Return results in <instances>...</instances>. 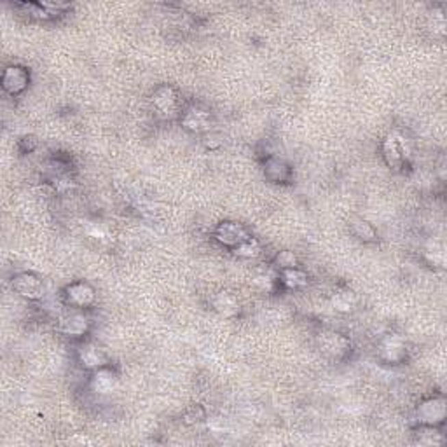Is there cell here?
Returning a JSON list of instances; mask_svg holds the SVG:
<instances>
[{
	"mask_svg": "<svg viewBox=\"0 0 447 447\" xmlns=\"http://www.w3.org/2000/svg\"><path fill=\"white\" fill-rule=\"evenodd\" d=\"M318 346L322 353L331 358H342L346 357L351 350V342L348 341L342 334L337 332L325 331L318 335Z\"/></svg>",
	"mask_w": 447,
	"mask_h": 447,
	"instance_id": "cell-1",
	"label": "cell"
},
{
	"mask_svg": "<svg viewBox=\"0 0 447 447\" xmlns=\"http://www.w3.org/2000/svg\"><path fill=\"white\" fill-rule=\"evenodd\" d=\"M379 357L386 363H400L407 357V346L402 335L388 334L379 342Z\"/></svg>",
	"mask_w": 447,
	"mask_h": 447,
	"instance_id": "cell-2",
	"label": "cell"
},
{
	"mask_svg": "<svg viewBox=\"0 0 447 447\" xmlns=\"http://www.w3.org/2000/svg\"><path fill=\"white\" fill-rule=\"evenodd\" d=\"M418 420L426 426H437L446 420V400L442 397H433L424 400L418 407Z\"/></svg>",
	"mask_w": 447,
	"mask_h": 447,
	"instance_id": "cell-3",
	"label": "cell"
},
{
	"mask_svg": "<svg viewBox=\"0 0 447 447\" xmlns=\"http://www.w3.org/2000/svg\"><path fill=\"white\" fill-rule=\"evenodd\" d=\"M215 238L222 245L229 246V248H236L238 245H242L246 240H250V234L238 222H222L215 229Z\"/></svg>",
	"mask_w": 447,
	"mask_h": 447,
	"instance_id": "cell-4",
	"label": "cell"
},
{
	"mask_svg": "<svg viewBox=\"0 0 447 447\" xmlns=\"http://www.w3.org/2000/svg\"><path fill=\"white\" fill-rule=\"evenodd\" d=\"M152 107L161 117H171L179 107V97L171 86H161L152 94Z\"/></svg>",
	"mask_w": 447,
	"mask_h": 447,
	"instance_id": "cell-5",
	"label": "cell"
},
{
	"mask_svg": "<svg viewBox=\"0 0 447 447\" xmlns=\"http://www.w3.org/2000/svg\"><path fill=\"white\" fill-rule=\"evenodd\" d=\"M12 288L27 299H39V297H42L44 292L42 280L34 272H20L12 280Z\"/></svg>",
	"mask_w": 447,
	"mask_h": 447,
	"instance_id": "cell-6",
	"label": "cell"
},
{
	"mask_svg": "<svg viewBox=\"0 0 447 447\" xmlns=\"http://www.w3.org/2000/svg\"><path fill=\"white\" fill-rule=\"evenodd\" d=\"M94 288L84 281H75L65 288V301L74 307H88L94 303Z\"/></svg>",
	"mask_w": 447,
	"mask_h": 447,
	"instance_id": "cell-7",
	"label": "cell"
},
{
	"mask_svg": "<svg viewBox=\"0 0 447 447\" xmlns=\"http://www.w3.org/2000/svg\"><path fill=\"white\" fill-rule=\"evenodd\" d=\"M28 81H30V75L23 66H8L2 75V86L9 94H20L21 91L27 90Z\"/></svg>",
	"mask_w": 447,
	"mask_h": 447,
	"instance_id": "cell-8",
	"label": "cell"
},
{
	"mask_svg": "<svg viewBox=\"0 0 447 447\" xmlns=\"http://www.w3.org/2000/svg\"><path fill=\"white\" fill-rule=\"evenodd\" d=\"M182 126L187 131L192 133H205L212 126V114L199 107H192L187 110L182 117Z\"/></svg>",
	"mask_w": 447,
	"mask_h": 447,
	"instance_id": "cell-9",
	"label": "cell"
},
{
	"mask_svg": "<svg viewBox=\"0 0 447 447\" xmlns=\"http://www.w3.org/2000/svg\"><path fill=\"white\" fill-rule=\"evenodd\" d=\"M383 154H385V159L389 166H402L405 154H407V149H405L402 136H398L397 133H392L385 140V144H383Z\"/></svg>",
	"mask_w": 447,
	"mask_h": 447,
	"instance_id": "cell-10",
	"label": "cell"
},
{
	"mask_svg": "<svg viewBox=\"0 0 447 447\" xmlns=\"http://www.w3.org/2000/svg\"><path fill=\"white\" fill-rule=\"evenodd\" d=\"M77 357H79V362H81L86 369L97 370V369H101V367H105L107 363L105 353H103L97 344H93V342H86V344H82L77 351Z\"/></svg>",
	"mask_w": 447,
	"mask_h": 447,
	"instance_id": "cell-11",
	"label": "cell"
},
{
	"mask_svg": "<svg viewBox=\"0 0 447 447\" xmlns=\"http://www.w3.org/2000/svg\"><path fill=\"white\" fill-rule=\"evenodd\" d=\"M117 385H119L117 376L105 367L94 370L93 377H91V389L98 395H110L112 392H116Z\"/></svg>",
	"mask_w": 447,
	"mask_h": 447,
	"instance_id": "cell-12",
	"label": "cell"
},
{
	"mask_svg": "<svg viewBox=\"0 0 447 447\" xmlns=\"http://www.w3.org/2000/svg\"><path fill=\"white\" fill-rule=\"evenodd\" d=\"M264 175L272 183H285L290 180L292 170L280 157H269L264 164Z\"/></svg>",
	"mask_w": 447,
	"mask_h": 447,
	"instance_id": "cell-13",
	"label": "cell"
},
{
	"mask_svg": "<svg viewBox=\"0 0 447 447\" xmlns=\"http://www.w3.org/2000/svg\"><path fill=\"white\" fill-rule=\"evenodd\" d=\"M90 331V320L82 313H71L62 320V332L71 337H81Z\"/></svg>",
	"mask_w": 447,
	"mask_h": 447,
	"instance_id": "cell-14",
	"label": "cell"
},
{
	"mask_svg": "<svg viewBox=\"0 0 447 447\" xmlns=\"http://www.w3.org/2000/svg\"><path fill=\"white\" fill-rule=\"evenodd\" d=\"M214 307H215V311H217L218 315L226 316V318L236 316L238 313H240V309H242L238 297L234 296V294H231V292H227V290L218 292L217 296L214 297Z\"/></svg>",
	"mask_w": 447,
	"mask_h": 447,
	"instance_id": "cell-15",
	"label": "cell"
},
{
	"mask_svg": "<svg viewBox=\"0 0 447 447\" xmlns=\"http://www.w3.org/2000/svg\"><path fill=\"white\" fill-rule=\"evenodd\" d=\"M350 229H351V233H353L358 240H362V242H366V243L376 242V238H377L376 229L372 227V224H369V222L363 220V218H360V217L351 218Z\"/></svg>",
	"mask_w": 447,
	"mask_h": 447,
	"instance_id": "cell-16",
	"label": "cell"
},
{
	"mask_svg": "<svg viewBox=\"0 0 447 447\" xmlns=\"http://www.w3.org/2000/svg\"><path fill=\"white\" fill-rule=\"evenodd\" d=\"M332 306L339 313H350L357 306V294L351 290H339L332 296Z\"/></svg>",
	"mask_w": 447,
	"mask_h": 447,
	"instance_id": "cell-17",
	"label": "cell"
},
{
	"mask_svg": "<svg viewBox=\"0 0 447 447\" xmlns=\"http://www.w3.org/2000/svg\"><path fill=\"white\" fill-rule=\"evenodd\" d=\"M281 283L287 288H303L307 285V274L297 268L281 269L280 272Z\"/></svg>",
	"mask_w": 447,
	"mask_h": 447,
	"instance_id": "cell-18",
	"label": "cell"
},
{
	"mask_svg": "<svg viewBox=\"0 0 447 447\" xmlns=\"http://www.w3.org/2000/svg\"><path fill=\"white\" fill-rule=\"evenodd\" d=\"M234 253H236L238 257H242V259H253V257L261 255V245L250 238L245 243L238 245L236 248H234Z\"/></svg>",
	"mask_w": 447,
	"mask_h": 447,
	"instance_id": "cell-19",
	"label": "cell"
},
{
	"mask_svg": "<svg viewBox=\"0 0 447 447\" xmlns=\"http://www.w3.org/2000/svg\"><path fill=\"white\" fill-rule=\"evenodd\" d=\"M424 255L430 261V264L433 266H444V259H446V253H444L442 243L432 242L424 250Z\"/></svg>",
	"mask_w": 447,
	"mask_h": 447,
	"instance_id": "cell-20",
	"label": "cell"
},
{
	"mask_svg": "<svg viewBox=\"0 0 447 447\" xmlns=\"http://www.w3.org/2000/svg\"><path fill=\"white\" fill-rule=\"evenodd\" d=\"M277 266L281 269H290V268H297V259L296 255L288 250H283L277 255Z\"/></svg>",
	"mask_w": 447,
	"mask_h": 447,
	"instance_id": "cell-21",
	"label": "cell"
},
{
	"mask_svg": "<svg viewBox=\"0 0 447 447\" xmlns=\"http://www.w3.org/2000/svg\"><path fill=\"white\" fill-rule=\"evenodd\" d=\"M86 233H88V236L90 238H94V240H105V238L109 236V233H107L105 227L100 226V224H97V222H91V224H88V227H86Z\"/></svg>",
	"mask_w": 447,
	"mask_h": 447,
	"instance_id": "cell-22",
	"label": "cell"
},
{
	"mask_svg": "<svg viewBox=\"0 0 447 447\" xmlns=\"http://www.w3.org/2000/svg\"><path fill=\"white\" fill-rule=\"evenodd\" d=\"M272 283H274V278H272L271 272H261V274H257L255 277V285L261 290L269 292L272 288Z\"/></svg>",
	"mask_w": 447,
	"mask_h": 447,
	"instance_id": "cell-23",
	"label": "cell"
}]
</instances>
